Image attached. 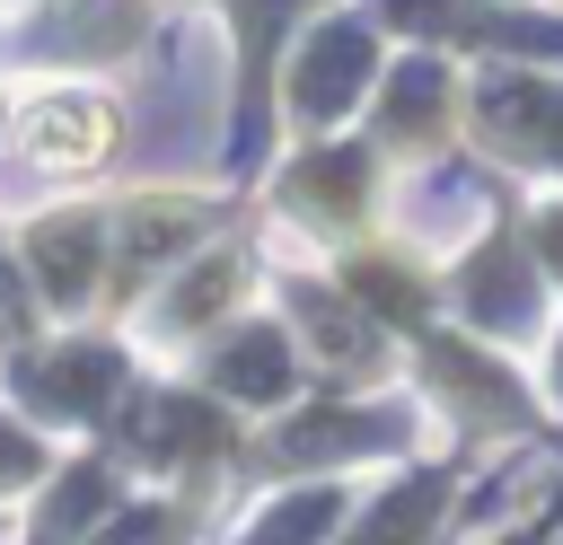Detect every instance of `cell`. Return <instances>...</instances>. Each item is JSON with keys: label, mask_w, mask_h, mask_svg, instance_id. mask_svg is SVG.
<instances>
[{"label": "cell", "mask_w": 563, "mask_h": 545, "mask_svg": "<svg viewBox=\"0 0 563 545\" xmlns=\"http://www.w3.org/2000/svg\"><path fill=\"white\" fill-rule=\"evenodd\" d=\"M18 387H26L35 413H97V404L114 396V360H106V352H62V360L26 369Z\"/></svg>", "instance_id": "1"}, {"label": "cell", "mask_w": 563, "mask_h": 545, "mask_svg": "<svg viewBox=\"0 0 563 545\" xmlns=\"http://www.w3.org/2000/svg\"><path fill=\"white\" fill-rule=\"evenodd\" d=\"M88 272H97V237H88L79 220L35 229V281H44L53 299H79V290H88Z\"/></svg>", "instance_id": "2"}, {"label": "cell", "mask_w": 563, "mask_h": 545, "mask_svg": "<svg viewBox=\"0 0 563 545\" xmlns=\"http://www.w3.org/2000/svg\"><path fill=\"white\" fill-rule=\"evenodd\" d=\"M352 79H361V35H325V44L308 53V70H299V97H308V105H343Z\"/></svg>", "instance_id": "3"}, {"label": "cell", "mask_w": 563, "mask_h": 545, "mask_svg": "<svg viewBox=\"0 0 563 545\" xmlns=\"http://www.w3.org/2000/svg\"><path fill=\"white\" fill-rule=\"evenodd\" d=\"M220 378H229L238 396H273V387H282V343H273V334H246V343H229Z\"/></svg>", "instance_id": "4"}, {"label": "cell", "mask_w": 563, "mask_h": 545, "mask_svg": "<svg viewBox=\"0 0 563 545\" xmlns=\"http://www.w3.org/2000/svg\"><path fill=\"white\" fill-rule=\"evenodd\" d=\"M97 501H106V475H97V466H88V475H70V483H62V492H53V510H44V519H53V527H79V519H88V510H97Z\"/></svg>", "instance_id": "5"}, {"label": "cell", "mask_w": 563, "mask_h": 545, "mask_svg": "<svg viewBox=\"0 0 563 545\" xmlns=\"http://www.w3.org/2000/svg\"><path fill=\"white\" fill-rule=\"evenodd\" d=\"M317 519H325V501H290V510H273V527H255V545H308Z\"/></svg>", "instance_id": "6"}, {"label": "cell", "mask_w": 563, "mask_h": 545, "mask_svg": "<svg viewBox=\"0 0 563 545\" xmlns=\"http://www.w3.org/2000/svg\"><path fill=\"white\" fill-rule=\"evenodd\" d=\"M106 545H167V519L158 510H132L123 527H106Z\"/></svg>", "instance_id": "7"}, {"label": "cell", "mask_w": 563, "mask_h": 545, "mask_svg": "<svg viewBox=\"0 0 563 545\" xmlns=\"http://www.w3.org/2000/svg\"><path fill=\"white\" fill-rule=\"evenodd\" d=\"M18 475H35V448H26V440L0 422V483H18Z\"/></svg>", "instance_id": "8"}]
</instances>
